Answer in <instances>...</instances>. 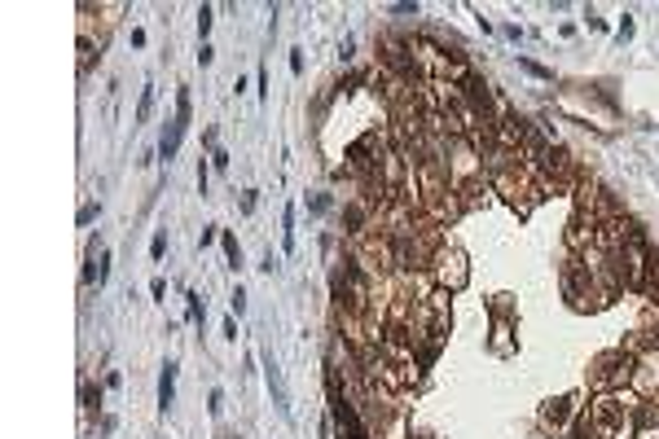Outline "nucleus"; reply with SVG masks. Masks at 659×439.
I'll use <instances>...</instances> for the list:
<instances>
[{"mask_svg": "<svg viewBox=\"0 0 659 439\" xmlns=\"http://www.w3.org/2000/svg\"><path fill=\"white\" fill-rule=\"evenodd\" d=\"M435 277L444 290H461L466 285V259H461V251H435Z\"/></svg>", "mask_w": 659, "mask_h": 439, "instance_id": "obj_1", "label": "nucleus"}, {"mask_svg": "<svg viewBox=\"0 0 659 439\" xmlns=\"http://www.w3.org/2000/svg\"><path fill=\"white\" fill-rule=\"evenodd\" d=\"M571 408H576V404H571V400H554V408H549V413H545V422H549V426H562V422H567V413H571Z\"/></svg>", "mask_w": 659, "mask_h": 439, "instance_id": "obj_2", "label": "nucleus"}, {"mask_svg": "<svg viewBox=\"0 0 659 439\" xmlns=\"http://www.w3.org/2000/svg\"><path fill=\"white\" fill-rule=\"evenodd\" d=\"M158 391H163V408H167V404H172V364H167V373H163V386H158Z\"/></svg>", "mask_w": 659, "mask_h": 439, "instance_id": "obj_3", "label": "nucleus"}, {"mask_svg": "<svg viewBox=\"0 0 659 439\" xmlns=\"http://www.w3.org/2000/svg\"><path fill=\"white\" fill-rule=\"evenodd\" d=\"M189 316L202 321V295H189Z\"/></svg>", "mask_w": 659, "mask_h": 439, "instance_id": "obj_4", "label": "nucleus"}, {"mask_svg": "<svg viewBox=\"0 0 659 439\" xmlns=\"http://www.w3.org/2000/svg\"><path fill=\"white\" fill-rule=\"evenodd\" d=\"M224 251H229V259H233V268H238V241H233V233H224Z\"/></svg>", "mask_w": 659, "mask_h": 439, "instance_id": "obj_5", "label": "nucleus"}, {"mask_svg": "<svg viewBox=\"0 0 659 439\" xmlns=\"http://www.w3.org/2000/svg\"><path fill=\"white\" fill-rule=\"evenodd\" d=\"M150 251H154V259H163V251H167V237H163V233L154 237V246H150Z\"/></svg>", "mask_w": 659, "mask_h": 439, "instance_id": "obj_6", "label": "nucleus"}, {"mask_svg": "<svg viewBox=\"0 0 659 439\" xmlns=\"http://www.w3.org/2000/svg\"><path fill=\"white\" fill-rule=\"evenodd\" d=\"M198 31H202V35L211 31V9H202V13H198Z\"/></svg>", "mask_w": 659, "mask_h": 439, "instance_id": "obj_7", "label": "nucleus"}]
</instances>
